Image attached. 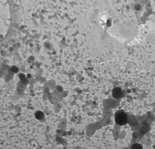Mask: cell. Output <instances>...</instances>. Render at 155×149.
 I'll use <instances>...</instances> for the list:
<instances>
[{
	"label": "cell",
	"instance_id": "cell-1",
	"mask_svg": "<svg viewBox=\"0 0 155 149\" xmlns=\"http://www.w3.org/2000/svg\"><path fill=\"white\" fill-rule=\"evenodd\" d=\"M115 120L116 123L118 125H126L127 123V115L123 110H118L115 113Z\"/></svg>",
	"mask_w": 155,
	"mask_h": 149
},
{
	"label": "cell",
	"instance_id": "cell-2",
	"mask_svg": "<svg viewBox=\"0 0 155 149\" xmlns=\"http://www.w3.org/2000/svg\"><path fill=\"white\" fill-rule=\"evenodd\" d=\"M112 96L116 99L122 98L124 95L123 91L120 87H116L113 88L112 91Z\"/></svg>",
	"mask_w": 155,
	"mask_h": 149
},
{
	"label": "cell",
	"instance_id": "cell-3",
	"mask_svg": "<svg viewBox=\"0 0 155 149\" xmlns=\"http://www.w3.org/2000/svg\"><path fill=\"white\" fill-rule=\"evenodd\" d=\"M44 113L43 112L41 111H38L35 114V117L36 119H38V120H41L44 118Z\"/></svg>",
	"mask_w": 155,
	"mask_h": 149
},
{
	"label": "cell",
	"instance_id": "cell-4",
	"mask_svg": "<svg viewBox=\"0 0 155 149\" xmlns=\"http://www.w3.org/2000/svg\"><path fill=\"white\" fill-rule=\"evenodd\" d=\"M131 149H143V147L140 144L135 143L131 145Z\"/></svg>",
	"mask_w": 155,
	"mask_h": 149
},
{
	"label": "cell",
	"instance_id": "cell-5",
	"mask_svg": "<svg viewBox=\"0 0 155 149\" xmlns=\"http://www.w3.org/2000/svg\"><path fill=\"white\" fill-rule=\"evenodd\" d=\"M141 8V6H140V4H137L135 5V9H136L137 11H139Z\"/></svg>",
	"mask_w": 155,
	"mask_h": 149
}]
</instances>
